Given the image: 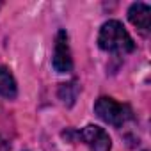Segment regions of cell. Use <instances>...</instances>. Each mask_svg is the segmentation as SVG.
<instances>
[{
	"instance_id": "7a4b0ae2",
	"label": "cell",
	"mask_w": 151,
	"mask_h": 151,
	"mask_svg": "<svg viewBox=\"0 0 151 151\" xmlns=\"http://www.w3.org/2000/svg\"><path fill=\"white\" fill-rule=\"evenodd\" d=\"M94 112L101 121H105L112 126H123L132 116V110L128 109V105L117 103L116 100L107 98V96H101L94 103Z\"/></svg>"
},
{
	"instance_id": "3957f363",
	"label": "cell",
	"mask_w": 151,
	"mask_h": 151,
	"mask_svg": "<svg viewBox=\"0 0 151 151\" xmlns=\"http://www.w3.org/2000/svg\"><path fill=\"white\" fill-rule=\"evenodd\" d=\"M52 62H53L55 71H59V73H69L73 69V59H71V52H69V45H68V34L64 30L57 32Z\"/></svg>"
},
{
	"instance_id": "6da1fadb",
	"label": "cell",
	"mask_w": 151,
	"mask_h": 151,
	"mask_svg": "<svg viewBox=\"0 0 151 151\" xmlns=\"http://www.w3.org/2000/svg\"><path fill=\"white\" fill-rule=\"evenodd\" d=\"M98 45L101 50L112 53H130L135 50V43L132 36L117 20H110L103 23V27L100 29Z\"/></svg>"
},
{
	"instance_id": "8992f818",
	"label": "cell",
	"mask_w": 151,
	"mask_h": 151,
	"mask_svg": "<svg viewBox=\"0 0 151 151\" xmlns=\"http://www.w3.org/2000/svg\"><path fill=\"white\" fill-rule=\"evenodd\" d=\"M16 82L7 68H0V96L4 98H16Z\"/></svg>"
},
{
	"instance_id": "5b68a950",
	"label": "cell",
	"mask_w": 151,
	"mask_h": 151,
	"mask_svg": "<svg viewBox=\"0 0 151 151\" xmlns=\"http://www.w3.org/2000/svg\"><path fill=\"white\" fill-rule=\"evenodd\" d=\"M151 14V9L147 4H142V2H137V4H132V7L128 9V20L142 32V34H147L149 32V16Z\"/></svg>"
},
{
	"instance_id": "277c9868",
	"label": "cell",
	"mask_w": 151,
	"mask_h": 151,
	"mask_svg": "<svg viewBox=\"0 0 151 151\" xmlns=\"http://www.w3.org/2000/svg\"><path fill=\"white\" fill-rule=\"evenodd\" d=\"M78 137L89 146L91 151H110L112 147V140L109 133L96 124H87L86 128H82Z\"/></svg>"
},
{
	"instance_id": "52a82bcc",
	"label": "cell",
	"mask_w": 151,
	"mask_h": 151,
	"mask_svg": "<svg viewBox=\"0 0 151 151\" xmlns=\"http://www.w3.org/2000/svg\"><path fill=\"white\" fill-rule=\"evenodd\" d=\"M77 93H78V86L75 82H69V84H60V89H59V96L60 100L68 105H73L75 98H77Z\"/></svg>"
}]
</instances>
